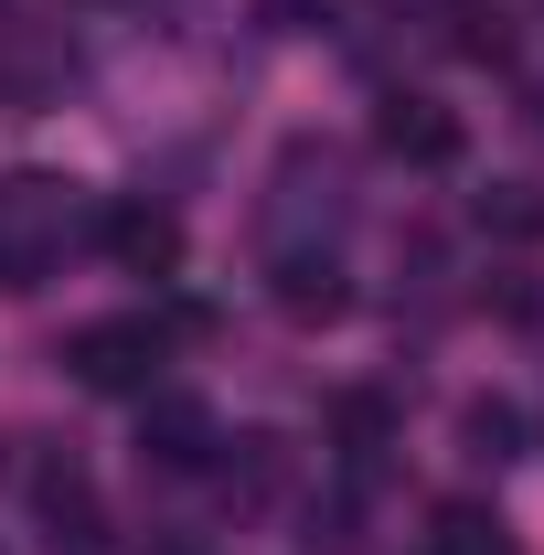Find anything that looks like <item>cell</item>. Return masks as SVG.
I'll list each match as a JSON object with an SVG mask.
<instances>
[{
    "label": "cell",
    "instance_id": "277c9868",
    "mask_svg": "<svg viewBox=\"0 0 544 555\" xmlns=\"http://www.w3.org/2000/svg\"><path fill=\"white\" fill-rule=\"evenodd\" d=\"M268 299L288 310V321H341V310H352V278H341L332 246H288V257L268 268Z\"/></svg>",
    "mask_w": 544,
    "mask_h": 555
},
{
    "label": "cell",
    "instance_id": "5b68a950",
    "mask_svg": "<svg viewBox=\"0 0 544 555\" xmlns=\"http://www.w3.org/2000/svg\"><path fill=\"white\" fill-rule=\"evenodd\" d=\"M374 139H385V160H416V171L459 160V118H449L438 96H385V118H374Z\"/></svg>",
    "mask_w": 544,
    "mask_h": 555
},
{
    "label": "cell",
    "instance_id": "52a82bcc",
    "mask_svg": "<svg viewBox=\"0 0 544 555\" xmlns=\"http://www.w3.org/2000/svg\"><path fill=\"white\" fill-rule=\"evenodd\" d=\"M480 235H502V246H544V193H534V182H491V193H480Z\"/></svg>",
    "mask_w": 544,
    "mask_h": 555
},
{
    "label": "cell",
    "instance_id": "4fadbf2b",
    "mask_svg": "<svg viewBox=\"0 0 544 555\" xmlns=\"http://www.w3.org/2000/svg\"><path fill=\"white\" fill-rule=\"evenodd\" d=\"M534 129H544V96H534Z\"/></svg>",
    "mask_w": 544,
    "mask_h": 555
},
{
    "label": "cell",
    "instance_id": "3957f363",
    "mask_svg": "<svg viewBox=\"0 0 544 555\" xmlns=\"http://www.w3.org/2000/svg\"><path fill=\"white\" fill-rule=\"evenodd\" d=\"M96 235H107V257L129 278H171L182 268V214H160V204H96Z\"/></svg>",
    "mask_w": 544,
    "mask_h": 555
},
{
    "label": "cell",
    "instance_id": "8fae6325",
    "mask_svg": "<svg viewBox=\"0 0 544 555\" xmlns=\"http://www.w3.org/2000/svg\"><path fill=\"white\" fill-rule=\"evenodd\" d=\"M268 33H332V0H257Z\"/></svg>",
    "mask_w": 544,
    "mask_h": 555
},
{
    "label": "cell",
    "instance_id": "ba28073f",
    "mask_svg": "<svg viewBox=\"0 0 544 555\" xmlns=\"http://www.w3.org/2000/svg\"><path fill=\"white\" fill-rule=\"evenodd\" d=\"M438 555H523L502 534V513H480V502H449L438 513Z\"/></svg>",
    "mask_w": 544,
    "mask_h": 555
},
{
    "label": "cell",
    "instance_id": "7c38bea8",
    "mask_svg": "<svg viewBox=\"0 0 544 555\" xmlns=\"http://www.w3.org/2000/svg\"><path fill=\"white\" fill-rule=\"evenodd\" d=\"M150 555H193V545H150Z\"/></svg>",
    "mask_w": 544,
    "mask_h": 555
},
{
    "label": "cell",
    "instance_id": "9c48e42d",
    "mask_svg": "<svg viewBox=\"0 0 544 555\" xmlns=\"http://www.w3.org/2000/svg\"><path fill=\"white\" fill-rule=\"evenodd\" d=\"M332 427H341V449H352V460H374V449L396 438V406H385V396H341Z\"/></svg>",
    "mask_w": 544,
    "mask_h": 555
},
{
    "label": "cell",
    "instance_id": "7a4b0ae2",
    "mask_svg": "<svg viewBox=\"0 0 544 555\" xmlns=\"http://www.w3.org/2000/svg\"><path fill=\"white\" fill-rule=\"evenodd\" d=\"M213 449H224V438H213V416L193 406V396H160V385L139 396V460H160V470H213Z\"/></svg>",
    "mask_w": 544,
    "mask_h": 555
},
{
    "label": "cell",
    "instance_id": "6da1fadb",
    "mask_svg": "<svg viewBox=\"0 0 544 555\" xmlns=\"http://www.w3.org/2000/svg\"><path fill=\"white\" fill-rule=\"evenodd\" d=\"M160 321H86L65 343V374L86 385V396H150L160 385Z\"/></svg>",
    "mask_w": 544,
    "mask_h": 555
},
{
    "label": "cell",
    "instance_id": "8992f818",
    "mask_svg": "<svg viewBox=\"0 0 544 555\" xmlns=\"http://www.w3.org/2000/svg\"><path fill=\"white\" fill-rule=\"evenodd\" d=\"M459 449H470L480 470H513V460H523V416L502 406V396H470V406H459Z\"/></svg>",
    "mask_w": 544,
    "mask_h": 555
},
{
    "label": "cell",
    "instance_id": "30bf717a",
    "mask_svg": "<svg viewBox=\"0 0 544 555\" xmlns=\"http://www.w3.org/2000/svg\"><path fill=\"white\" fill-rule=\"evenodd\" d=\"M310 555H352V502H310Z\"/></svg>",
    "mask_w": 544,
    "mask_h": 555
}]
</instances>
